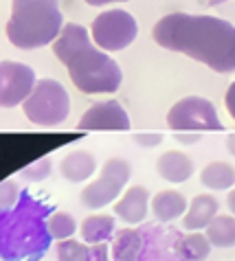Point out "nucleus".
<instances>
[{
	"instance_id": "nucleus-32",
	"label": "nucleus",
	"mask_w": 235,
	"mask_h": 261,
	"mask_svg": "<svg viewBox=\"0 0 235 261\" xmlns=\"http://www.w3.org/2000/svg\"><path fill=\"white\" fill-rule=\"evenodd\" d=\"M211 5H222V3H226V0H209Z\"/></svg>"
},
{
	"instance_id": "nucleus-10",
	"label": "nucleus",
	"mask_w": 235,
	"mask_h": 261,
	"mask_svg": "<svg viewBox=\"0 0 235 261\" xmlns=\"http://www.w3.org/2000/svg\"><path fill=\"white\" fill-rule=\"evenodd\" d=\"M79 129H110V132H119V129H130V117L123 110L121 103L114 99L99 101V103L90 106L82 114L77 123Z\"/></svg>"
},
{
	"instance_id": "nucleus-22",
	"label": "nucleus",
	"mask_w": 235,
	"mask_h": 261,
	"mask_svg": "<svg viewBox=\"0 0 235 261\" xmlns=\"http://www.w3.org/2000/svg\"><path fill=\"white\" fill-rule=\"evenodd\" d=\"M51 171H53V161H51L49 156H44V158H38V161H33L31 165L22 167V169H20V176L25 178V180H29V182H40V180H44V178L51 176Z\"/></svg>"
},
{
	"instance_id": "nucleus-20",
	"label": "nucleus",
	"mask_w": 235,
	"mask_h": 261,
	"mask_svg": "<svg viewBox=\"0 0 235 261\" xmlns=\"http://www.w3.org/2000/svg\"><path fill=\"white\" fill-rule=\"evenodd\" d=\"M207 239L218 248L235 246V215H216L207 226Z\"/></svg>"
},
{
	"instance_id": "nucleus-1",
	"label": "nucleus",
	"mask_w": 235,
	"mask_h": 261,
	"mask_svg": "<svg viewBox=\"0 0 235 261\" xmlns=\"http://www.w3.org/2000/svg\"><path fill=\"white\" fill-rule=\"evenodd\" d=\"M158 46L176 50L216 72L235 70V27L216 16L167 13L152 29Z\"/></svg>"
},
{
	"instance_id": "nucleus-26",
	"label": "nucleus",
	"mask_w": 235,
	"mask_h": 261,
	"mask_svg": "<svg viewBox=\"0 0 235 261\" xmlns=\"http://www.w3.org/2000/svg\"><path fill=\"white\" fill-rule=\"evenodd\" d=\"M134 141L143 147H154V145H160L163 136L160 134H134Z\"/></svg>"
},
{
	"instance_id": "nucleus-7",
	"label": "nucleus",
	"mask_w": 235,
	"mask_h": 261,
	"mask_svg": "<svg viewBox=\"0 0 235 261\" xmlns=\"http://www.w3.org/2000/svg\"><path fill=\"white\" fill-rule=\"evenodd\" d=\"M138 35V24L132 13L123 9H108L92 20L90 38L95 46L114 53V50L128 48Z\"/></svg>"
},
{
	"instance_id": "nucleus-9",
	"label": "nucleus",
	"mask_w": 235,
	"mask_h": 261,
	"mask_svg": "<svg viewBox=\"0 0 235 261\" xmlns=\"http://www.w3.org/2000/svg\"><path fill=\"white\" fill-rule=\"evenodd\" d=\"M35 72L20 62H0V108H16L25 103L35 86Z\"/></svg>"
},
{
	"instance_id": "nucleus-23",
	"label": "nucleus",
	"mask_w": 235,
	"mask_h": 261,
	"mask_svg": "<svg viewBox=\"0 0 235 261\" xmlns=\"http://www.w3.org/2000/svg\"><path fill=\"white\" fill-rule=\"evenodd\" d=\"M86 246L84 242H79V239H62V242H57V261H82L84 252H86Z\"/></svg>"
},
{
	"instance_id": "nucleus-25",
	"label": "nucleus",
	"mask_w": 235,
	"mask_h": 261,
	"mask_svg": "<svg viewBox=\"0 0 235 261\" xmlns=\"http://www.w3.org/2000/svg\"><path fill=\"white\" fill-rule=\"evenodd\" d=\"M82 261H110L108 244H92V246H86V252H84Z\"/></svg>"
},
{
	"instance_id": "nucleus-15",
	"label": "nucleus",
	"mask_w": 235,
	"mask_h": 261,
	"mask_svg": "<svg viewBox=\"0 0 235 261\" xmlns=\"http://www.w3.org/2000/svg\"><path fill=\"white\" fill-rule=\"evenodd\" d=\"M187 211V198L176 189H163L152 198V213L160 222L178 220Z\"/></svg>"
},
{
	"instance_id": "nucleus-29",
	"label": "nucleus",
	"mask_w": 235,
	"mask_h": 261,
	"mask_svg": "<svg viewBox=\"0 0 235 261\" xmlns=\"http://www.w3.org/2000/svg\"><path fill=\"white\" fill-rule=\"evenodd\" d=\"M90 7H104V5H112V3H128V0H84Z\"/></svg>"
},
{
	"instance_id": "nucleus-30",
	"label": "nucleus",
	"mask_w": 235,
	"mask_h": 261,
	"mask_svg": "<svg viewBox=\"0 0 235 261\" xmlns=\"http://www.w3.org/2000/svg\"><path fill=\"white\" fill-rule=\"evenodd\" d=\"M226 206H229L231 215H235V189H231L229 195H226Z\"/></svg>"
},
{
	"instance_id": "nucleus-17",
	"label": "nucleus",
	"mask_w": 235,
	"mask_h": 261,
	"mask_svg": "<svg viewBox=\"0 0 235 261\" xmlns=\"http://www.w3.org/2000/svg\"><path fill=\"white\" fill-rule=\"evenodd\" d=\"M143 250V235L136 228H123L116 230L112 239V255L114 261H136Z\"/></svg>"
},
{
	"instance_id": "nucleus-2",
	"label": "nucleus",
	"mask_w": 235,
	"mask_h": 261,
	"mask_svg": "<svg viewBox=\"0 0 235 261\" xmlns=\"http://www.w3.org/2000/svg\"><path fill=\"white\" fill-rule=\"evenodd\" d=\"M53 55L60 60L73 86L84 95H112L121 88V68L106 50L95 46L90 31L77 22L62 27L53 40Z\"/></svg>"
},
{
	"instance_id": "nucleus-8",
	"label": "nucleus",
	"mask_w": 235,
	"mask_h": 261,
	"mask_svg": "<svg viewBox=\"0 0 235 261\" xmlns=\"http://www.w3.org/2000/svg\"><path fill=\"white\" fill-rule=\"evenodd\" d=\"M167 125L176 132H202V129H222L216 106L204 97H185L170 108Z\"/></svg>"
},
{
	"instance_id": "nucleus-6",
	"label": "nucleus",
	"mask_w": 235,
	"mask_h": 261,
	"mask_svg": "<svg viewBox=\"0 0 235 261\" xmlns=\"http://www.w3.org/2000/svg\"><path fill=\"white\" fill-rule=\"evenodd\" d=\"M130 173L132 167L126 158L119 156L108 158L99 171V178L82 189V204L88 208H95V211H99V208L108 204H114V200L126 189Z\"/></svg>"
},
{
	"instance_id": "nucleus-14",
	"label": "nucleus",
	"mask_w": 235,
	"mask_h": 261,
	"mask_svg": "<svg viewBox=\"0 0 235 261\" xmlns=\"http://www.w3.org/2000/svg\"><path fill=\"white\" fill-rule=\"evenodd\" d=\"M95 171H97V161H95L90 151H84V149L70 151L60 163V173L66 180H70V182H86Z\"/></svg>"
},
{
	"instance_id": "nucleus-27",
	"label": "nucleus",
	"mask_w": 235,
	"mask_h": 261,
	"mask_svg": "<svg viewBox=\"0 0 235 261\" xmlns=\"http://www.w3.org/2000/svg\"><path fill=\"white\" fill-rule=\"evenodd\" d=\"M224 103H226V110H229L231 119L235 121V82L229 86V90H226V97H224Z\"/></svg>"
},
{
	"instance_id": "nucleus-4",
	"label": "nucleus",
	"mask_w": 235,
	"mask_h": 261,
	"mask_svg": "<svg viewBox=\"0 0 235 261\" xmlns=\"http://www.w3.org/2000/svg\"><path fill=\"white\" fill-rule=\"evenodd\" d=\"M62 27L60 0H13L5 31L16 48L33 50L53 44Z\"/></svg>"
},
{
	"instance_id": "nucleus-21",
	"label": "nucleus",
	"mask_w": 235,
	"mask_h": 261,
	"mask_svg": "<svg viewBox=\"0 0 235 261\" xmlns=\"http://www.w3.org/2000/svg\"><path fill=\"white\" fill-rule=\"evenodd\" d=\"M46 226H49V233L53 239H57V242H62V239H68L75 235L77 230V222L75 217H73L70 213L66 211H53L49 215L46 220Z\"/></svg>"
},
{
	"instance_id": "nucleus-13",
	"label": "nucleus",
	"mask_w": 235,
	"mask_h": 261,
	"mask_svg": "<svg viewBox=\"0 0 235 261\" xmlns=\"http://www.w3.org/2000/svg\"><path fill=\"white\" fill-rule=\"evenodd\" d=\"M220 202L211 193H200L189 202L185 215H182V226L187 230H202L209 226V222L218 215Z\"/></svg>"
},
{
	"instance_id": "nucleus-31",
	"label": "nucleus",
	"mask_w": 235,
	"mask_h": 261,
	"mask_svg": "<svg viewBox=\"0 0 235 261\" xmlns=\"http://www.w3.org/2000/svg\"><path fill=\"white\" fill-rule=\"evenodd\" d=\"M226 149H229L231 154L235 156V134H231L229 139H226Z\"/></svg>"
},
{
	"instance_id": "nucleus-5",
	"label": "nucleus",
	"mask_w": 235,
	"mask_h": 261,
	"mask_svg": "<svg viewBox=\"0 0 235 261\" xmlns=\"http://www.w3.org/2000/svg\"><path fill=\"white\" fill-rule=\"evenodd\" d=\"M25 117L38 127H55L70 114V97L57 79L35 82L31 95L22 103Z\"/></svg>"
},
{
	"instance_id": "nucleus-18",
	"label": "nucleus",
	"mask_w": 235,
	"mask_h": 261,
	"mask_svg": "<svg viewBox=\"0 0 235 261\" xmlns=\"http://www.w3.org/2000/svg\"><path fill=\"white\" fill-rule=\"evenodd\" d=\"M200 182L211 191H226L235 185V169L224 161H214L200 171Z\"/></svg>"
},
{
	"instance_id": "nucleus-19",
	"label": "nucleus",
	"mask_w": 235,
	"mask_h": 261,
	"mask_svg": "<svg viewBox=\"0 0 235 261\" xmlns=\"http://www.w3.org/2000/svg\"><path fill=\"white\" fill-rule=\"evenodd\" d=\"M211 252V244L207 235H202L200 230L187 233L185 237H180L176 242V255L180 257V261H204Z\"/></svg>"
},
{
	"instance_id": "nucleus-24",
	"label": "nucleus",
	"mask_w": 235,
	"mask_h": 261,
	"mask_svg": "<svg viewBox=\"0 0 235 261\" xmlns=\"http://www.w3.org/2000/svg\"><path fill=\"white\" fill-rule=\"evenodd\" d=\"M18 198H20V187L16 180H3L0 182V211L16 206Z\"/></svg>"
},
{
	"instance_id": "nucleus-16",
	"label": "nucleus",
	"mask_w": 235,
	"mask_h": 261,
	"mask_svg": "<svg viewBox=\"0 0 235 261\" xmlns=\"http://www.w3.org/2000/svg\"><path fill=\"white\" fill-rule=\"evenodd\" d=\"M79 235L82 242L92 246V244H108L114 237V220L108 213H92L84 217L82 226H79Z\"/></svg>"
},
{
	"instance_id": "nucleus-28",
	"label": "nucleus",
	"mask_w": 235,
	"mask_h": 261,
	"mask_svg": "<svg viewBox=\"0 0 235 261\" xmlns=\"http://www.w3.org/2000/svg\"><path fill=\"white\" fill-rule=\"evenodd\" d=\"M176 141L182 143V145H192V143L200 141V134H182V132H178L176 134Z\"/></svg>"
},
{
	"instance_id": "nucleus-11",
	"label": "nucleus",
	"mask_w": 235,
	"mask_h": 261,
	"mask_svg": "<svg viewBox=\"0 0 235 261\" xmlns=\"http://www.w3.org/2000/svg\"><path fill=\"white\" fill-rule=\"evenodd\" d=\"M150 211V191L145 187L132 185L114 202V215L126 224H141Z\"/></svg>"
},
{
	"instance_id": "nucleus-12",
	"label": "nucleus",
	"mask_w": 235,
	"mask_h": 261,
	"mask_svg": "<svg viewBox=\"0 0 235 261\" xmlns=\"http://www.w3.org/2000/svg\"><path fill=\"white\" fill-rule=\"evenodd\" d=\"M156 171H158V176L167 180L170 185H180L194 176L196 167H194V161L185 151L172 149V151H165V154L158 156Z\"/></svg>"
},
{
	"instance_id": "nucleus-3",
	"label": "nucleus",
	"mask_w": 235,
	"mask_h": 261,
	"mask_svg": "<svg viewBox=\"0 0 235 261\" xmlns=\"http://www.w3.org/2000/svg\"><path fill=\"white\" fill-rule=\"evenodd\" d=\"M53 211L49 202L20 191L16 206L0 211V261H40L46 255L53 244L46 220Z\"/></svg>"
}]
</instances>
